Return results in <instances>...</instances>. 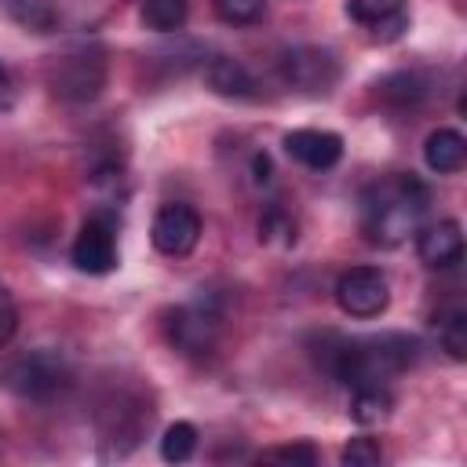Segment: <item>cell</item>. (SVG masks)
Returning a JSON list of instances; mask_svg holds the SVG:
<instances>
[{"label": "cell", "mask_w": 467, "mask_h": 467, "mask_svg": "<svg viewBox=\"0 0 467 467\" xmlns=\"http://www.w3.org/2000/svg\"><path fill=\"white\" fill-rule=\"evenodd\" d=\"M336 303L350 317H379L390 303V285L376 266H350L336 281Z\"/></svg>", "instance_id": "cell-6"}, {"label": "cell", "mask_w": 467, "mask_h": 467, "mask_svg": "<svg viewBox=\"0 0 467 467\" xmlns=\"http://www.w3.org/2000/svg\"><path fill=\"white\" fill-rule=\"evenodd\" d=\"M263 460H270V463H303V467H314V463H317V449L306 445V441H296V445H277V449H270Z\"/></svg>", "instance_id": "cell-24"}, {"label": "cell", "mask_w": 467, "mask_h": 467, "mask_svg": "<svg viewBox=\"0 0 467 467\" xmlns=\"http://www.w3.org/2000/svg\"><path fill=\"white\" fill-rule=\"evenodd\" d=\"M259 237L263 241H281V244H292L296 241V223L281 212V208H270L266 215H263V223H259Z\"/></svg>", "instance_id": "cell-23"}, {"label": "cell", "mask_w": 467, "mask_h": 467, "mask_svg": "<svg viewBox=\"0 0 467 467\" xmlns=\"http://www.w3.org/2000/svg\"><path fill=\"white\" fill-rule=\"evenodd\" d=\"M186 15H190V4L186 0H142L139 4V18L153 33H175V29H182L186 26Z\"/></svg>", "instance_id": "cell-17"}, {"label": "cell", "mask_w": 467, "mask_h": 467, "mask_svg": "<svg viewBox=\"0 0 467 467\" xmlns=\"http://www.w3.org/2000/svg\"><path fill=\"white\" fill-rule=\"evenodd\" d=\"M212 7L226 26H255L266 15V0H212Z\"/></svg>", "instance_id": "cell-19"}, {"label": "cell", "mask_w": 467, "mask_h": 467, "mask_svg": "<svg viewBox=\"0 0 467 467\" xmlns=\"http://www.w3.org/2000/svg\"><path fill=\"white\" fill-rule=\"evenodd\" d=\"M412 361H416V339L401 332H383L368 339H343L332 350L328 368L339 383L354 390V387H387Z\"/></svg>", "instance_id": "cell-2"}, {"label": "cell", "mask_w": 467, "mask_h": 467, "mask_svg": "<svg viewBox=\"0 0 467 467\" xmlns=\"http://www.w3.org/2000/svg\"><path fill=\"white\" fill-rule=\"evenodd\" d=\"M47 84L66 102H88L106 88V51L102 47H69L47 66Z\"/></svg>", "instance_id": "cell-4"}, {"label": "cell", "mask_w": 467, "mask_h": 467, "mask_svg": "<svg viewBox=\"0 0 467 467\" xmlns=\"http://www.w3.org/2000/svg\"><path fill=\"white\" fill-rule=\"evenodd\" d=\"M168 328V339L171 347H179L182 354H204L215 347V328H219V317L204 306H175L164 321Z\"/></svg>", "instance_id": "cell-10"}, {"label": "cell", "mask_w": 467, "mask_h": 467, "mask_svg": "<svg viewBox=\"0 0 467 467\" xmlns=\"http://www.w3.org/2000/svg\"><path fill=\"white\" fill-rule=\"evenodd\" d=\"M423 161L438 175H456L467 164V139L456 128H434L423 142Z\"/></svg>", "instance_id": "cell-13"}, {"label": "cell", "mask_w": 467, "mask_h": 467, "mask_svg": "<svg viewBox=\"0 0 467 467\" xmlns=\"http://www.w3.org/2000/svg\"><path fill=\"white\" fill-rule=\"evenodd\" d=\"M15 328H18V314H15V306L0 296V350L15 339Z\"/></svg>", "instance_id": "cell-25"}, {"label": "cell", "mask_w": 467, "mask_h": 467, "mask_svg": "<svg viewBox=\"0 0 467 467\" xmlns=\"http://www.w3.org/2000/svg\"><path fill=\"white\" fill-rule=\"evenodd\" d=\"M285 153L310 171H328L343 157V139L325 128H296L285 135Z\"/></svg>", "instance_id": "cell-9"}, {"label": "cell", "mask_w": 467, "mask_h": 467, "mask_svg": "<svg viewBox=\"0 0 467 467\" xmlns=\"http://www.w3.org/2000/svg\"><path fill=\"white\" fill-rule=\"evenodd\" d=\"M281 77L299 91L321 95V91H328L336 84L339 66L332 58V51H325V47H292L281 58Z\"/></svg>", "instance_id": "cell-8"}, {"label": "cell", "mask_w": 467, "mask_h": 467, "mask_svg": "<svg viewBox=\"0 0 467 467\" xmlns=\"http://www.w3.org/2000/svg\"><path fill=\"white\" fill-rule=\"evenodd\" d=\"M208 84L219 91V95H226V99H252L255 95V80H252V73L237 62V58H226V55H219V58H212V66H208Z\"/></svg>", "instance_id": "cell-14"}, {"label": "cell", "mask_w": 467, "mask_h": 467, "mask_svg": "<svg viewBox=\"0 0 467 467\" xmlns=\"http://www.w3.org/2000/svg\"><path fill=\"white\" fill-rule=\"evenodd\" d=\"M416 255L431 270H449L463 259V226L456 219H438L416 230Z\"/></svg>", "instance_id": "cell-11"}, {"label": "cell", "mask_w": 467, "mask_h": 467, "mask_svg": "<svg viewBox=\"0 0 467 467\" xmlns=\"http://www.w3.org/2000/svg\"><path fill=\"white\" fill-rule=\"evenodd\" d=\"M347 15L383 44L409 29V0H347Z\"/></svg>", "instance_id": "cell-12"}, {"label": "cell", "mask_w": 467, "mask_h": 467, "mask_svg": "<svg viewBox=\"0 0 467 467\" xmlns=\"http://www.w3.org/2000/svg\"><path fill=\"white\" fill-rule=\"evenodd\" d=\"M423 77L420 73H390L383 84H379V95L390 99V102H420L423 99Z\"/></svg>", "instance_id": "cell-21"}, {"label": "cell", "mask_w": 467, "mask_h": 467, "mask_svg": "<svg viewBox=\"0 0 467 467\" xmlns=\"http://www.w3.org/2000/svg\"><path fill=\"white\" fill-rule=\"evenodd\" d=\"M69 361L58 350H29L0 372V383L22 401H51L69 387Z\"/></svg>", "instance_id": "cell-3"}, {"label": "cell", "mask_w": 467, "mask_h": 467, "mask_svg": "<svg viewBox=\"0 0 467 467\" xmlns=\"http://www.w3.org/2000/svg\"><path fill=\"white\" fill-rule=\"evenodd\" d=\"M7 102H11V77H7V69L0 62V106H7Z\"/></svg>", "instance_id": "cell-26"}, {"label": "cell", "mask_w": 467, "mask_h": 467, "mask_svg": "<svg viewBox=\"0 0 467 467\" xmlns=\"http://www.w3.org/2000/svg\"><path fill=\"white\" fill-rule=\"evenodd\" d=\"M193 449H197V427L186 423V420L171 423V427L164 431V438H161V456H164L168 463H186V460L193 456Z\"/></svg>", "instance_id": "cell-18"}, {"label": "cell", "mask_w": 467, "mask_h": 467, "mask_svg": "<svg viewBox=\"0 0 467 467\" xmlns=\"http://www.w3.org/2000/svg\"><path fill=\"white\" fill-rule=\"evenodd\" d=\"M347 467H376L383 460V449L376 438H350L343 445V456H339Z\"/></svg>", "instance_id": "cell-22"}, {"label": "cell", "mask_w": 467, "mask_h": 467, "mask_svg": "<svg viewBox=\"0 0 467 467\" xmlns=\"http://www.w3.org/2000/svg\"><path fill=\"white\" fill-rule=\"evenodd\" d=\"M438 336H441V347L449 350L452 361H463L467 358V314L460 306L441 317V332Z\"/></svg>", "instance_id": "cell-20"}, {"label": "cell", "mask_w": 467, "mask_h": 467, "mask_svg": "<svg viewBox=\"0 0 467 467\" xmlns=\"http://www.w3.org/2000/svg\"><path fill=\"white\" fill-rule=\"evenodd\" d=\"M427 186L416 175H387L361 193V234L368 244L398 248L409 241L427 215Z\"/></svg>", "instance_id": "cell-1"}, {"label": "cell", "mask_w": 467, "mask_h": 467, "mask_svg": "<svg viewBox=\"0 0 467 467\" xmlns=\"http://www.w3.org/2000/svg\"><path fill=\"white\" fill-rule=\"evenodd\" d=\"M394 409V394L387 387H354V398H350V420L361 423V427H372V423H383Z\"/></svg>", "instance_id": "cell-16"}, {"label": "cell", "mask_w": 467, "mask_h": 467, "mask_svg": "<svg viewBox=\"0 0 467 467\" xmlns=\"http://www.w3.org/2000/svg\"><path fill=\"white\" fill-rule=\"evenodd\" d=\"M150 237H153V248L161 255H190L201 241V215L193 204L186 201H168L157 208L153 215V226H150Z\"/></svg>", "instance_id": "cell-7"}, {"label": "cell", "mask_w": 467, "mask_h": 467, "mask_svg": "<svg viewBox=\"0 0 467 467\" xmlns=\"http://www.w3.org/2000/svg\"><path fill=\"white\" fill-rule=\"evenodd\" d=\"M73 266L84 274H109L117 266V219L109 212H95L80 223L73 237Z\"/></svg>", "instance_id": "cell-5"}, {"label": "cell", "mask_w": 467, "mask_h": 467, "mask_svg": "<svg viewBox=\"0 0 467 467\" xmlns=\"http://www.w3.org/2000/svg\"><path fill=\"white\" fill-rule=\"evenodd\" d=\"M0 11L26 33H51L58 26V7L51 0H0Z\"/></svg>", "instance_id": "cell-15"}]
</instances>
